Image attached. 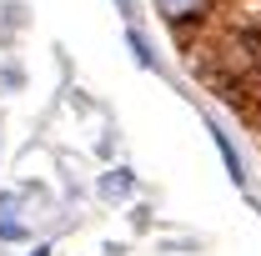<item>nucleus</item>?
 Wrapping results in <instances>:
<instances>
[{"label": "nucleus", "mask_w": 261, "mask_h": 256, "mask_svg": "<svg viewBox=\"0 0 261 256\" xmlns=\"http://www.w3.org/2000/svg\"><path fill=\"white\" fill-rule=\"evenodd\" d=\"M221 75L236 81V86L261 75V25H246V31L226 35V45H221Z\"/></svg>", "instance_id": "nucleus-1"}, {"label": "nucleus", "mask_w": 261, "mask_h": 256, "mask_svg": "<svg viewBox=\"0 0 261 256\" xmlns=\"http://www.w3.org/2000/svg\"><path fill=\"white\" fill-rule=\"evenodd\" d=\"M156 10L166 15V25H186V20L211 10V0H156Z\"/></svg>", "instance_id": "nucleus-2"}, {"label": "nucleus", "mask_w": 261, "mask_h": 256, "mask_svg": "<svg viewBox=\"0 0 261 256\" xmlns=\"http://www.w3.org/2000/svg\"><path fill=\"white\" fill-rule=\"evenodd\" d=\"M100 191L111 196V201H121V196H130V171H111V176L100 181Z\"/></svg>", "instance_id": "nucleus-3"}, {"label": "nucleus", "mask_w": 261, "mask_h": 256, "mask_svg": "<svg viewBox=\"0 0 261 256\" xmlns=\"http://www.w3.org/2000/svg\"><path fill=\"white\" fill-rule=\"evenodd\" d=\"M216 136V151H221V161H226V171H231V181H241V161H236V151H231V141L221 136V131H211Z\"/></svg>", "instance_id": "nucleus-4"}, {"label": "nucleus", "mask_w": 261, "mask_h": 256, "mask_svg": "<svg viewBox=\"0 0 261 256\" xmlns=\"http://www.w3.org/2000/svg\"><path fill=\"white\" fill-rule=\"evenodd\" d=\"M130 50H136V61H141V65H151V50H146V40H141V35H130Z\"/></svg>", "instance_id": "nucleus-5"}, {"label": "nucleus", "mask_w": 261, "mask_h": 256, "mask_svg": "<svg viewBox=\"0 0 261 256\" xmlns=\"http://www.w3.org/2000/svg\"><path fill=\"white\" fill-rule=\"evenodd\" d=\"M31 256H50V246H35V251H31Z\"/></svg>", "instance_id": "nucleus-6"}]
</instances>
